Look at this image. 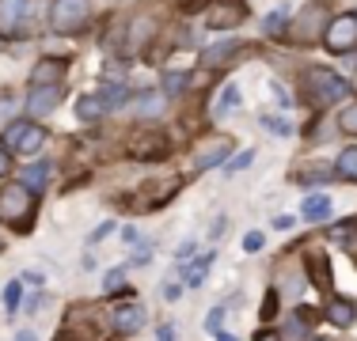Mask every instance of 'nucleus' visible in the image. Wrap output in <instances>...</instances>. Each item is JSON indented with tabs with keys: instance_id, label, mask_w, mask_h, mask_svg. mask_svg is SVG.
<instances>
[{
	"instance_id": "nucleus-37",
	"label": "nucleus",
	"mask_w": 357,
	"mask_h": 341,
	"mask_svg": "<svg viewBox=\"0 0 357 341\" xmlns=\"http://www.w3.org/2000/svg\"><path fill=\"white\" fill-rule=\"evenodd\" d=\"M178 296H183V285H178L175 277H172V280H164V300H167V303H175Z\"/></svg>"
},
{
	"instance_id": "nucleus-19",
	"label": "nucleus",
	"mask_w": 357,
	"mask_h": 341,
	"mask_svg": "<svg viewBox=\"0 0 357 341\" xmlns=\"http://www.w3.org/2000/svg\"><path fill=\"white\" fill-rule=\"evenodd\" d=\"M50 175H54V164H35V167H27V175H23V186H27L31 193H42L46 182H50Z\"/></svg>"
},
{
	"instance_id": "nucleus-21",
	"label": "nucleus",
	"mask_w": 357,
	"mask_h": 341,
	"mask_svg": "<svg viewBox=\"0 0 357 341\" xmlns=\"http://www.w3.org/2000/svg\"><path fill=\"white\" fill-rule=\"evenodd\" d=\"M107 102V110H114V106H122L126 99H130V88H126V84H107L103 88V95H99Z\"/></svg>"
},
{
	"instance_id": "nucleus-38",
	"label": "nucleus",
	"mask_w": 357,
	"mask_h": 341,
	"mask_svg": "<svg viewBox=\"0 0 357 341\" xmlns=\"http://www.w3.org/2000/svg\"><path fill=\"white\" fill-rule=\"evenodd\" d=\"M8 175H12V152L0 144V178H8Z\"/></svg>"
},
{
	"instance_id": "nucleus-30",
	"label": "nucleus",
	"mask_w": 357,
	"mask_h": 341,
	"mask_svg": "<svg viewBox=\"0 0 357 341\" xmlns=\"http://www.w3.org/2000/svg\"><path fill=\"white\" fill-rule=\"evenodd\" d=\"M220 322H225V307H213V311L206 315V334H220Z\"/></svg>"
},
{
	"instance_id": "nucleus-16",
	"label": "nucleus",
	"mask_w": 357,
	"mask_h": 341,
	"mask_svg": "<svg viewBox=\"0 0 357 341\" xmlns=\"http://www.w3.org/2000/svg\"><path fill=\"white\" fill-rule=\"evenodd\" d=\"M164 102H167L164 91H141V95L133 99V114L137 118H160L164 114Z\"/></svg>"
},
{
	"instance_id": "nucleus-9",
	"label": "nucleus",
	"mask_w": 357,
	"mask_h": 341,
	"mask_svg": "<svg viewBox=\"0 0 357 341\" xmlns=\"http://www.w3.org/2000/svg\"><path fill=\"white\" fill-rule=\"evenodd\" d=\"M57 102H61V88L57 84H46V88H31L27 91V114L31 118H46L57 110Z\"/></svg>"
},
{
	"instance_id": "nucleus-43",
	"label": "nucleus",
	"mask_w": 357,
	"mask_h": 341,
	"mask_svg": "<svg viewBox=\"0 0 357 341\" xmlns=\"http://www.w3.org/2000/svg\"><path fill=\"white\" fill-rule=\"evenodd\" d=\"M190 254H194V243H183V246L175 251V258H190Z\"/></svg>"
},
{
	"instance_id": "nucleus-28",
	"label": "nucleus",
	"mask_w": 357,
	"mask_h": 341,
	"mask_svg": "<svg viewBox=\"0 0 357 341\" xmlns=\"http://www.w3.org/2000/svg\"><path fill=\"white\" fill-rule=\"evenodd\" d=\"M251 159H255V152H251V148H248V152H240L236 159H228V164H225V175H240L243 167H251Z\"/></svg>"
},
{
	"instance_id": "nucleus-24",
	"label": "nucleus",
	"mask_w": 357,
	"mask_h": 341,
	"mask_svg": "<svg viewBox=\"0 0 357 341\" xmlns=\"http://www.w3.org/2000/svg\"><path fill=\"white\" fill-rule=\"evenodd\" d=\"M20 303H23V280H8L4 285V307L8 311H20Z\"/></svg>"
},
{
	"instance_id": "nucleus-4",
	"label": "nucleus",
	"mask_w": 357,
	"mask_h": 341,
	"mask_svg": "<svg viewBox=\"0 0 357 341\" xmlns=\"http://www.w3.org/2000/svg\"><path fill=\"white\" fill-rule=\"evenodd\" d=\"M327 23H331V12H327V4H319V0H312V4H304L301 8V15H296V27L293 34L308 46V42H316L323 38V31H327Z\"/></svg>"
},
{
	"instance_id": "nucleus-3",
	"label": "nucleus",
	"mask_w": 357,
	"mask_h": 341,
	"mask_svg": "<svg viewBox=\"0 0 357 341\" xmlns=\"http://www.w3.org/2000/svg\"><path fill=\"white\" fill-rule=\"evenodd\" d=\"M323 46H327L331 54H350L357 46V15L354 12L335 15V19L327 23V31H323Z\"/></svg>"
},
{
	"instance_id": "nucleus-6",
	"label": "nucleus",
	"mask_w": 357,
	"mask_h": 341,
	"mask_svg": "<svg viewBox=\"0 0 357 341\" xmlns=\"http://www.w3.org/2000/svg\"><path fill=\"white\" fill-rule=\"evenodd\" d=\"M243 15H248V8H243L240 0H217L206 12V27L209 31H232L243 23Z\"/></svg>"
},
{
	"instance_id": "nucleus-39",
	"label": "nucleus",
	"mask_w": 357,
	"mask_h": 341,
	"mask_svg": "<svg viewBox=\"0 0 357 341\" xmlns=\"http://www.w3.org/2000/svg\"><path fill=\"white\" fill-rule=\"evenodd\" d=\"M122 243H126V246H137V243H141V232H137L133 224H126V228H122Z\"/></svg>"
},
{
	"instance_id": "nucleus-44",
	"label": "nucleus",
	"mask_w": 357,
	"mask_h": 341,
	"mask_svg": "<svg viewBox=\"0 0 357 341\" xmlns=\"http://www.w3.org/2000/svg\"><path fill=\"white\" fill-rule=\"evenodd\" d=\"M38 307H42V296H31V300H27V315H35Z\"/></svg>"
},
{
	"instance_id": "nucleus-40",
	"label": "nucleus",
	"mask_w": 357,
	"mask_h": 341,
	"mask_svg": "<svg viewBox=\"0 0 357 341\" xmlns=\"http://www.w3.org/2000/svg\"><path fill=\"white\" fill-rule=\"evenodd\" d=\"M156 341H175V326H172V322H164V326L156 330Z\"/></svg>"
},
{
	"instance_id": "nucleus-8",
	"label": "nucleus",
	"mask_w": 357,
	"mask_h": 341,
	"mask_svg": "<svg viewBox=\"0 0 357 341\" xmlns=\"http://www.w3.org/2000/svg\"><path fill=\"white\" fill-rule=\"evenodd\" d=\"M228 152H232V136H209V141L194 152V170H209V167L225 164Z\"/></svg>"
},
{
	"instance_id": "nucleus-10",
	"label": "nucleus",
	"mask_w": 357,
	"mask_h": 341,
	"mask_svg": "<svg viewBox=\"0 0 357 341\" xmlns=\"http://www.w3.org/2000/svg\"><path fill=\"white\" fill-rule=\"evenodd\" d=\"M46 141H50V133L42 129V125H31V122H27V125L20 129V136L12 141V148H8V152H15V156H38Z\"/></svg>"
},
{
	"instance_id": "nucleus-35",
	"label": "nucleus",
	"mask_w": 357,
	"mask_h": 341,
	"mask_svg": "<svg viewBox=\"0 0 357 341\" xmlns=\"http://www.w3.org/2000/svg\"><path fill=\"white\" fill-rule=\"evenodd\" d=\"M152 262V243H137V251H133V266H149Z\"/></svg>"
},
{
	"instance_id": "nucleus-2",
	"label": "nucleus",
	"mask_w": 357,
	"mask_h": 341,
	"mask_svg": "<svg viewBox=\"0 0 357 341\" xmlns=\"http://www.w3.org/2000/svg\"><path fill=\"white\" fill-rule=\"evenodd\" d=\"M35 198L38 193H31L23 182H4L0 186V224L8 228H27L31 216H35Z\"/></svg>"
},
{
	"instance_id": "nucleus-13",
	"label": "nucleus",
	"mask_w": 357,
	"mask_h": 341,
	"mask_svg": "<svg viewBox=\"0 0 357 341\" xmlns=\"http://www.w3.org/2000/svg\"><path fill=\"white\" fill-rule=\"evenodd\" d=\"M65 76V61L57 57H42V61L31 68V88H46V84H57Z\"/></svg>"
},
{
	"instance_id": "nucleus-26",
	"label": "nucleus",
	"mask_w": 357,
	"mask_h": 341,
	"mask_svg": "<svg viewBox=\"0 0 357 341\" xmlns=\"http://www.w3.org/2000/svg\"><path fill=\"white\" fill-rule=\"evenodd\" d=\"M262 31H266L270 38L285 34V12H270V15H266V23H262Z\"/></svg>"
},
{
	"instance_id": "nucleus-14",
	"label": "nucleus",
	"mask_w": 357,
	"mask_h": 341,
	"mask_svg": "<svg viewBox=\"0 0 357 341\" xmlns=\"http://www.w3.org/2000/svg\"><path fill=\"white\" fill-rule=\"evenodd\" d=\"M141 326H144V311L137 303L114 307V330H118V334H137Z\"/></svg>"
},
{
	"instance_id": "nucleus-17",
	"label": "nucleus",
	"mask_w": 357,
	"mask_h": 341,
	"mask_svg": "<svg viewBox=\"0 0 357 341\" xmlns=\"http://www.w3.org/2000/svg\"><path fill=\"white\" fill-rule=\"evenodd\" d=\"M232 54H240V42H236V38H228V42H217V46H209L202 61H206L209 68H220V65H228V61H232Z\"/></svg>"
},
{
	"instance_id": "nucleus-11",
	"label": "nucleus",
	"mask_w": 357,
	"mask_h": 341,
	"mask_svg": "<svg viewBox=\"0 0 357 341\" xmlns=\"http://www.w3.org/2000/svg\"><path fill=\"white\" fill-rule=\"evenodd\" d=\"M327 319H331V326L350 330L357 322V303L346 300V296H331V300H327Z\"/></svg>"
},
{
	"instance_id": "nucleus-47",
	"label": "nucleus",
	"mask_w": 357,
	"mask_h": 341,
	"mask_svg": "<svg viewBox=\"0 0 357 341\" xmlns=\"http://www.w3.org/2000/svg\"><path fill=\"white\" fill-rule=\"evenodd\" d=\"M308 341H323V338H308Z\"/></svg>"
},
{
	"instance_id": "nucleus-45",
	"label": "nucleus",
	"mask_w": 357,
	"mask_h": 341,
	"mask_svg": "<svg viewBox=\"0 0 357 341\" xmlns=\"http://www.w3.org/2000/svg\"><path fill=\"white\" fill-rule=\"evenodd\" d=\"M12 106H15L12 99H0V118H4V114H8V110H12Z\"/></svg>"
},
{
	"instance_id": "nucleus-20",
	"label": "nucleus",
	"mask_w": 357,
	"mask_h": 341,
	"mask_svg": "<svg viewBox=\"0 0 357 341\" xmlns=\"http://www.w3.org/2000/svg\"><path fill=\"white\" fill-rule=\"evenodd\" d=\"M335 170H338L342 178H350V182H357V144H354V148H342V156H338Z\"/></svg>"
},
{
	"instance_id": "nucleus-46",
	"label": "nucleus",
	"mask_w": 357,
	"mask_h": 341,
	"mask_svg": "<svg viewBox=\"0 0 357 341\" xmlns=\"http://www.w3.org/2000/svg\"><path fill=\"white\" fill-rule=\"evenodd\" d=\"M217 341H240V338H232V334H225V330H220V334H213Z\"/></svg>"
},
{
	"instance_id": "nucleus-23",
	"label": "nucleus",
	"mask_w": 357,
	"mask_h": 341,
	"mask_svg": "<svg viewBox=\"0 0 357 341\" xmlns=\"http://www.w3.org/2000/svg\"><path fill=\"white\" fill-rule=\"evenodd\" d=\"M243 102V91H240V84H228L225 91H220V102H217V110L225 114V110H232V106H240Z\"/></svg>"
},
{
	"instance_id": "nucleus-41",
	"label": "nucleus",
	"mask_w": 357,
	"mask_h": 341,
	"mask_svg": "<svg viewBox=\"0 0 357 341\" xmlns=\"http://www.w3.org/2000/svg\"><path fill=\"white\" fill-rule=\"evenodd\" d=\"M255 341H282V338H278L274 330H259V334H255Z\"/></svg>"
},
{
	"instance_id": "nucleus-32",
	"label": "nucleus",
	"mask_w": 357,
	"mask_h": 341,
	"mask_svg": "<svg viewBox=\"0 0 357 341\" xmlns=\"http://www.w3.org/2000/svg\"><path fill=\"white\" fill-rule=\"evenodd\" d=\"M262 322H270V319H274V315H278V292H274V288H270V292H266V300H262Z\"/></svg>"
},
{
	"instance_id": "nucleus-27",
	"label": "nucleus",
	"mask_w": 357,
	"mask_h": 341,
	"mask_svg": "<svg viewBox=\"0 0 357 341\" xmlns=\"http://www.w3.org/2000/svg\"><path fill=\"white\" fill-rule=\"evenodd\" d=\"M122 288H126V273L122 269H110L103 277V292L110 296V292H122Z\"/></svg>"
},
{
	"instance_id": "nucleus-7",
	"label": "nucleus",
	"mask_w": 357,
	"mask_h": 341,
	"mask_svg": "<svg viewBox=\"0 0 357 341\" xmlns=\"http://www.w3.org/2000/svg\"><path fill=\"white\" fill-rule=\"evenodd\" d=\"M130 156L141 159V164H144V159L156 164V159L172 156V144H167L164 133H137V136H133V144H130Z\"/></svg>"
},
{
	"instance_id": "nucleus-5",
	"label": "nucleus",
	"mask_w": 357,
	"mask_h": 341,
	"mask_svg": "<svg viewBox=\"0 0 357 341\" xmlns=\"http://www.w3.org/2000/svg\"><path fill=\"white\" fill-rule=\"evenodd\" d=\"M88 12H91L88 0H54L50 19H54V31L73 34V31H80L84 23H88Z\"/></svg>"
},
{
	"instance_id": "nucleus-25",
	"label": "nucleus",
	"mask_w": 357,
	"mask_h": 341,
	"mask_svg": "<svg viewBox=\"0 0 357 341\" xmlns=\"http://www.w3.org/2000/svg\"><path fill=\"white\" fill-rule=\"evenodd\" d=\"M338 129H342L346 136H357V102H354V106H346L342 114H338Z\"/></svg>"
},
{
	"instance_id": "nucleus-29",
	"label": "nucleus",
	"mask_w": 357,
	"mask_h": 341,
	"mask_svg": "<svg viewBox=\"0 0 357 341\" xmlns=\"http://www.w3.org/2000/svg\"><path fill=\"white\" fill-rule=\"evenodd\" d=\"M114 228H118L114 220H103V224H99L96 232L88 235V246H99V243H103V239H110V232H114Z\"/></svg>"
},
{
	"instance_id": "nucleus-18",
	"label": "nucleus",
	"mask_w": 357,
	"mask_h": 341,
	"mask_svg": "<svg viewBox=\"0 0 357 341\" xmlns=\"http://www.w3.org/2000/svg\"><path fill=\"white\" fill-rule=\"evenodd\" d=\"M103 114H107V102L99 95H80L76 99V118H80V122H99Z\"/></svg>"
},
{
	"instance_id": "nucleus-31",
	"label": "nucleus",
	"mask_w": 357,
	"mask_h": 341,
	"mask_svg": "<svg viewBox=\"0 0 357 341\" xmlns=\"http://www.w3.org/2000/svg\"><path fill=\"white\" fill-rule=\"evenodd\" d=\"M262 246H266V235H262V232H248V235H243V251H248V254H259Z\"/></svg>"
},
{
	"instance_id": "nucleus-15",
	"label": "nucleus",
	"mask_w": 357,
	"mask_h": 341,
	"mask_svg": "<svg viewBox=\"0 0 357 341\" xmlns=\"http://www.w3.org/2000/svg\"><path fill=\"white\" fill-rule=\"evenodd\" d=\"M31 0H0V34H12L15 23H23Z\"/></svg>"
},
{
	"instance_id": "nucleus-36",
	"label": "nucleus",
	"mask_w": 357,
	"mask_h": 341,
	"mask_svg": "<svg viewBox=\"0 0 357 341\" xmlns=\"http://www.w3.org/2000/svg\"><path fill=\"white\" fill-rule=\"evenodd\" d=\"M323 266H327V262H312V277H316V285L319 288H331V277H327V269H323Z\"/></svg>"
},
{
	"instance_id": "nucleus-33",
	"label": "nucleus",
	"mask_w": 357,
	"mask_h": 341,
	"mask_svg": "<svg viewBox=\"0 0 357 341\" xmlns=\"http://www.w3.org/2000/svg\"><path fill=\"white\" fill-rule=\"evenodd\" d=\"M301 186H319V182H331V170H312V175H296Z\"/></svg>"
},
{
	"instance_id": "nucleus-34",
	"label": "nucleus",
	"mask_w": 357,
	"mask_h": 341,
	"mask_svg": "<svg viewBox=\"0 0 357 341\" xmlns=\"http://www.w3.org/2000/svg\"><path fill=\"white\" fill-rule=\"evenodd\" d=\"M262 129H270V133H278V136H285L289 133V122H282V118H262Z\"/></svg>"
},
{
	"instance_id": "nucleus-1",
	"label": "nucleus",
	"mask_w": 357,
	"mask_h": 341,
	"mask_svg": "<svg viewBox=\"0 0 357 341\" xmlns=\"http://www.w3.org/2000/svg\"><path fill=\"white\" fill-rule=\"evenodd\" d=\"M304 95H308L312 106L327 110V106H335V102H342L350 95V84L338 72H331V68H308V72H304Z\"/></svg>"
},
{
	"instance_id": "nucleus-42",
	"label": "nucleus",
	"mask_w": 357,
	"mask_h": 341,
	"mask_svg": "<svg viewBox=\"0 0 357 341\" xmlns=\"http://www.w3.org/2000/svg\"><path fill=\"white\" fill-rule=\"evenodd\" d=\"M12 341H38V334H35V330H20Z\"/></svg>"
},
{
	"instance_id": "nucleus-12",
	"label": "nucleus",
	"mask_w": 357,
	"mask_h": 341,
	"mask_svg": "<svg viewBox=\"0 0 357 341\" xmlns=\"http://www.w3.org/2000/svg\"><path fill=\"white\" fill-rule=\"evenodd\" d=\"M301 216L312 220V224H323V220L335 216V205H331L327 193H308V198L301 201Z\"/></svg>"
},
{
	"instance_id": "nucleus-22",
	"label": "nucleus",
	"mask_w": 357,
	"mask_h": 341,
	"mask_svg": "<svg viewBox=\"0 0 357 341\" xmlns=\"http://www.w3.org/2000/svg\"><path fill=\"white\" fill-rule=\"evenodd\" d=\"M186 80H190V76H186V72H164V95H167V99L183 95Z\"/></svg>"
}]
</instances>
